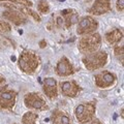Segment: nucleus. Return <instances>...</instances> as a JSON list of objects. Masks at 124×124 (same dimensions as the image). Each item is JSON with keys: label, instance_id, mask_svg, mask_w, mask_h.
Returning <instances> with one entry per match:
<instances>
[{"label": "nucleus", "instance_id": "obj_1", "mask_svg": "<svg viewBox=\"0 0 124 124\" xmlns=\"http://www.w3.org/2000/svg\"><path fill=\"white\" fill-rule=\"evenodd\" d=\"M100 42H101V38H100L99 34H89V35L84 36L82 39L80 40L79 44V50L84 54H91L94 53L96 50L99 48Z\"/></svg>", "mask_w": 124, "mask_h": 124}, {"label": "nucleus", "instance_id": "obj_2", "mask_svg": "<svg viewBox=\"0 0 124 124\" xmlns=\"http://www.w3.org/2000/svg\"><path fill=\"white\" fill-rule=\"evenodd\" d=\"M108 60L107 53L104 52H97V53H91L88 54L83 59L84 64L89 70H95L106 65Z\"/></svg>", "mask_w": 124, "mask_h": 124}, {"label": "nucleus", "instance_id": "obj_3", "mask_svg": "<svg viewBox=\"0 0 124 124\" xmlns=\"http://www.w3.org/2000/svg\"><path fill=\"white\" fill-rule=\"evenodd\" d=\"M19 66L23 71L32 73L38 66V58L32 52H24L19 59Z\"/></svg>", "mask_w": 124, "mask_h": 124}, {"label": "nucleus", "instance_id": "obj_4", "mask_svg": "<svg viewBox=\"0 0 124 124\" xmlns=\"http://www.w3.org/2000/svg\"><path fill=\"white\" fill-rule=\"evenodd\" d=\"M95 114V104L93 102L82 103L76 108V117L80 123H87L93 119Z\"/></svg>", "mask_w": 124, "mask_h": 124}, {"label": "nucleus", "instance_id": "obj_5", "mask_svg": "<svg viewBox=\"0 0 124 124\" xmlns=\"http://www.w3.org/2000/svg\"><path fill=\"white\" fill-rule=\"evenodd\" d=\"M17 93L10 89H2L0 91V110H10L16 102Z\"/></svg>", "mask_w": 124, "mask_h": 124}, {"label": "nucleus", "instance_id": "obj_6", "mask_svg": "<svg viewBox=\"0 0 124 124\" xmlns=\"http://www.w3.org/2000/svg\"><path fill=\"white\" fill-rule=\"evenodd\" d=\"M24 101L27 108L34 110H42L46 108V101L38 93H29L24 98Z\"/></svg>", "mask_w": 124, "mask_h": 124}, {"label": "nucleus", "instance_id": "obj_7", "mask_svg": "<svg viewBox=\"0 0 124 124\" xmlns=\"http://www.w3.org/2000/svg\"><path fill=\"white\" fill-rule=\"evenodd\" d=\"M96 28H97V23L94 19H92L91 17H86L82 19L79 23L77 31L81 35H84V34H89L93 32Z\"/></svg>", "mask_w": 124, "mask_h": 124}, {"label": "nucleus", "instance_id": "obj_8", "mask_svg": "<svg viewBox=\"0 0 124 124\" xmlns=\"http://www.w3.org/2000/svg\"><path fill=\"white\" fill-rule=\"evenodd\" d=\"M115 82V76L108 71H101L95 77V83L100 88H107L113 85Z\"/></svg>", "mask_w": 124, "mask_h": 124}, {"label": "nucleus", "instance_id": "obj_9", "mask_svg": "<svg viewBox=\"0 0 124 124\" xmlns=\"http://www.w3.org/2000/svg\"><path fill=\"white\" fill-rule=\"evenodd\" d=\"M56 70H57L58 75L62 76V77L69 76V75H71V73L73 72L70 62L67 60L66 57H62V59H60V61L58 62V64H57Z\"/></svg>", "mask_w": 124, "mask_h": 124}, {"label": "nucleus", "instance_id": "obj_10", "mask_svg": "<svg viewBox=\"0 0 124 124\" xmlns=\"http://www.w3.org/2000/svg\"><path fill=\"white\" fill-rule=\"evenodd\" d=\"M111 9L110 1L108 0H96L94 5L90 8V13L93 15H101L108 13Z\"/></svg>", "mask_w": 124, "mask_h": 124}, {"label": "nucleus", "instance_id": "obj_11", "mask_svg": "<svg viewBox=\"0 0 124 124\" xmlns=\"http://www.w3.org/2000/svg\"><path fill=\"white\" fill-rule=\"evenodd\" d=\"M44 91L48 97L55 98L57 96V84L52 78H46L44 81Z\"/></svg>", "mask_w": 124, "mask_h": 124}, {"label": "nucleus", "instance_id": "obj_12", "mask_svg": "<svg viewBox=\"0 0 124 124\" xmlns=\"http://www.w3.org/2000/svg\"><path fill=\"white\" fill-rule=\"evenodd\" d=\"M3 17L7 20H9L16 25H20L24 24L26 22V17L23 14H21L20 11H16V10H10V11H5L3 13Z\"/></svg>", "mask_w": 124, "mask_h": 124}, {"label": "nucleus", "instance_id": "obj_13", "mask_svg": "<svg viewBox=\"0 0 124 124\" xmlns=\"http://www.w3.org/2000/svg\"><path fill=\"white\" fill-rule=\"evenodd\" d=\"M60 87L63 94L69 96V97L76 96L79 92V87L77 86L75 82H61Z\"/></svg>", "mask_w": 124, "mask_h": 124}, {"label": "nucleus", "instance_id": "obj_14", "mask_svg": "<svg viewBox=\"0 0 124 124\" xmlns=\"http://www.w3.org/2000/svg\"><path fill=\"white\" fill-rule=\"evenodd\" d=\"M52 121L54 124H71L69 116L61 111H55L52 115Z\"/></svg>", "mask_w": 124, "mask_h": 124}, {"label": "nucleus", "instance_id": "obj_15", "mask_svg": "<svg viewBox=\"0 0 124 124\" xmlns=\"http://www.w3.org/2000/svg\"><path fill=\"white\" fill-rule=\"evenodd\" d=\"M122 36H123V34L119 29H114V30H112L111 32L106 34L107 40L112 45H115V44H117V42H119L122 39Z\"/></svg>", "mask_w": 124, "mask_h": 124}, {"label": "nucleus", "instance_id": "obj_16", "mask_svg": "<svg viewBox=\"0 0 124 124\" xmlns=\"http://www.w3.org/2000/svg\"><path fill=\"white\" fill-rule=\"evenodd\" d=\"M38 118L37 114L32 113V112H28L26 113L22 118L23 124H36V120Z\"/></svg>", "mask_w": 124, "mask_h": 124}, {"label": "nucleus", "instance_id": "obj_17", "mask_svg": "<svg viewBox=\"0 0 124 124\" xmlns=\"http://www.w3.org/2000/svg\"><path fill=\"white\" fill-rule=\"evenodd\" d=\"M0 31L1 32H9L10 26L8 23H6L4 21H0Z\"/></svg>", "mask_w": 124, "mask_h": 124}, {"label": "nucleus", "instance_id": "obj_18", "mask_svg": "<svg viewBox=\"0 0 124 124\" xmlns=\"http://www.w3.org/2000/svg\"><path fill=\"white\" fill-rule=\"evenodd\" d=\"M38 9H39V11H41V13L46 14V11L49 10V5H48V3H46V1H40V3L38 4Z\"/></svg>", "mask_w": 124, "mask_h": 124}, {"label": "nucleus", "instance_id": "obj_19", "mask_svg": "<svg viewBox=\"0 0 124 124\" xmlns=\"http://www.w3.org/2000/svg\"><path fill=\"white\" fill-rule=\"evenodd\" d=\"M8 1L19 3V4H22V5H31V2L28 1V0H8Z\"/></svg>", "mask_w": 124, "mask_h": 124}, {"label": "nucleus", "instance_id": "obj_20", "mask_svg": "<svg viewBox=\"0 0 124 124\" xmlns=\"http://www.w3.org/2000/svg\"><path fill=\"white\" fill-rule=\"evenodd\" d=\"M115 54L117 57H120L121 56V58L123 57V46H117V48L115 49Z\"/></svg>", "mask_w": 124, "mask_h": 124}, {"label": "nucleus", "instance_id": "obj_21", "mask_svg": "<svg viewBox=\"0 0 124 124\" xmlns=\"http://www.w3.org/2000/svg\"><path fill=\"white\" fill-rule=\"evenodd\" d=\"M124 0H118L117 2V9L120 10V11H123L124 9Z\"/></svg>", "mask_w": 124, "mask_h": 124}, {"label": "nucleus", "instance_id": "obj_22", "mask_svg": "<svg viewBox=\"0 0 124 124\" xmlns=\"http://www.w3.org/2000/svg\"><path fill=\"white\" fill-rule=\"evenodd\" d=\"M46 46V40H41L40 42H39V46L42 49V48H45V46Z\"/></svg>", "mask_w": 124, "mask_h": 124}, {"label": "nucleus", "instance_id": "obj_23", "mask_svg": "<svg viewBox=\"0 0 124 124\" xmlns=\"http://www.w3.org/2000/svg\"><path fill=\"white\" fill-rule=\"evenodd\" d=\"M91 124H102V123L100 122L98 119H94V120L92 121V123H91Z\"/></svg>", "mask_w": 124, "mask_h": 124}, {"label": "nucleus", "instance_id": "obj_24", "mask_svg": "<svg viewBox=\"0 0 124 124\" xmlns=\"http://www.w3.org/2000/svg\"><path fill=\"white\" fill-rule=\"evenodd\" d=\"M62 21H63V20H62L61 18L57 19V23H58V26H59V27H61V25H62Z\"/></svg>", "mask_w": 124, "mask_h": 124}, {"label": "nucleus", "instance_id": "obj_25", "mask_svg": "<svg viewBox=\"0 0 124 124\" xmlns=\"http://www.w3.org/2000/svg\"><path fill=\"white\" fill-rule=\"evenodd\" d=\"M4 78H2V77H0V85H1V84H3V83H4Z\"/></svg>", "mask_w": 124, "mask_h": 124}, {"label": "nucleus", "instance_id": "obj_26", "mask_svg": "<svg viewBox=\"0 0 124 124\" xmlns=\"http://www.w3.org/2000/svg\"><path fill=\"white\" fill-rule=\"evenodd\" d=\"M10 59H11V61H16V57L15 56H11Z\"/></svg>", "mask_w": 124, "mask_h": 124}]
</instances>
